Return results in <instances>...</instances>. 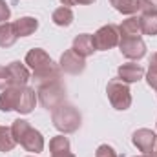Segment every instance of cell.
<instances>
[{
  "mask_svg": "<svg viewBox=\"0 0 157 157\" xmlns=\"http://www.w3.org/2000/svg\"><path fill=\"white\" fill-rule=\"evenodd\" d=\"M141 157H155V155H152V154H143Z\"/></svg>",
  "mask_w": 157,
  "mask_h": 157,
  "instance_id": "cell-30",
  "label": "cell"
},
{
  "mask_svg": "<svg viewBox=\"0 0 157 157\" xmlns=\"http://www.w3.org/2000/svg\"><path fill=\"white\" fill-rule=\"evenodd\" d=\"M62 2V6H66V7H70V6H75V0H60Z\"/></svg>",
  "mask_w": 157,
  "mask_h": 157,
  "instance_id": "cell-27",
  "label": "cell"
},
{
  "mask_svg": "<svg viewBox=\"0 0 157 157\" xmlns=\"http://www.w3.org/2000/svg\"><path fill=\"white\" fill-rule=\"evenodd\" d=\"M75 53H78L80 57H90V55H93V51H95V46H93V37L91 35H88V33H82V35H78L77 39L73 40V48H71Z\"/></svg>",
  "mask_w": 157,
  "mask_h": 157,
  "instance_id": "cell-13",
  "label": "cell"
},
{
  "mask_svg": "<svg viewBox=\"0 0 157 157\" xmlns=\"http://www.w3.org/2000/svg\"><path fill=\"white\" fill-rule=\"evenodd\" d=\"M110 4L122 15H132L139 11V2L137 0H110Z\"/></svg>",
  "mask_w": 157,
  "mask_h": 157,
  "instance_id": "cell-19",
  "label": "cell"
},
{
  "mask_svg": "<svg viewBox=\"0 0 157 157\" xmlns=\"http://www.w3.org/2000/svg\"><path fill=\"white\" fill-rule=\"evenodd\" d=\"M155 157H157V152H155Z\"/></svg>",
  "mask_w": 157,
  "mask_h": 157,
  "instance_id": "cell-31",
  "label": "cell"
},
{
  "mask_svg": "<svg viewBox=\"0 0 157 157\" xmlns=\"http://www.w3.org/2000/svg\"><path fill=\"white\" fill-rule=\"evenodd\" d=\"M9 15H11V11L7 7V4L4 0H0V22H6L9 18Z\"/></svg>",
  "mask_w": 157,
  "mask_h": 157,
  "instance_id": "cell-26",
  "label": "cell"
},
{
  "mask_svg": "<svg viewBox=\"0 0 157 157\" xmlns=\"http://www.w3.org/2000/svg\"><path fill=\"white\" fill-rule=\"evenodd\" d=\"M119 33H121V39H135V37H141V33H143L141 17H130V18L122 20V24L119 26Z\"/></svg>",
  "mask_w": 157,
  "mask_h": 157,
  "instance_id": "cell-11",
  "label": "cell"
},
{
  "mask_svg": "<svg viewBox=\"0 0 157 157\" xmlns=\"http://www.w3.org/2000/svg\"><path fill=\"white\" fill-rule=\"evenodd\" d=\"M106 93H108V99H110V102L115 110H128L130 108L132 95H130V88L126 86L124 80H121V78L110 80L108 88H106Z\"/></svg>",
  "mask_w": 157,
  "mask_h": 157,
  "instance_id": "cell-4",
  "label": "cell"
},
{
  "mask_svg": "<svg viewBox=\"0 0 157 157\" xmlns=\"http://www.w3.org/2000/svg\"><path fill=\"white\" fill-rule=\"evenodd\" d=\"M17 141L11 133V128L0 126V152H11L15 148Z\"/></svg>",
  "mask_w": 157,
  "mask_h": 157,
  "instance_id": "cell-20",
  "label": "cell"
},
{
  "mask_svg": "<svg viewBox=\"0 0 157 157\" xmlns=\"http://www.w3.org/2000/svg\"><path fill=\"white\" fill-rule=\"evenodd\" d=\"M9 78H11V86H26V82L29 80V71L24 64L20 62H11L7 66Z\"/></svg>",
  "mask_w": 157,
  "mask_h": 157,
  "instance_id": "cell-12",
  "label": "cell"
},
{
  "mask_svg": "<svg viewBox=\"0 0 157 157\" xmlns=\"http://www.w3.org/2000/svg\"><path fill=\"white\" fill-rule=\"evenodd\" d=\"M53 124L64 133H71L80 126V113L70 104H60L53 110Z\"/></svg>",
  "mask_w": 157,
  "mask_h": 157,
  "instance_id": "cell-3",
  "label": "cell"
},
{
  "mask_svg": "<svg viewBox=\"0 0 157 157\" xmlns=\"http://www.w3.org/2000/svg\"><path fill=\"white\" fill-rule=\"evenodd\" d=\"M53 22H55L57 26H70V24L73 22V13H71V9L66 7V6L57 7V9L53 11Z\"/></svg>",
  "mask_w": 157,
  "mask_h": 157,
  "instance_id": "cell-18",
  "label": "cell"
},
{
  "mask_svg": "<svg viewBox=\"0 0 157 157\" xmlns=\"http://www.w3.org/2000/svg\"><path fill=\"white\" fill-rule=\"evenodd\" d=\"M144 75V70L139 66V64H133V62H128V64H122L119 68V77L124 82H137L141 80Z\"/></svg>",
  "mask_w": 157,
  "mask_h": 157,
  "instance_id": "cell-15",
  "label": "cell"
},
{
  "mask_svg": "<svg viewBox=\"0 0 157 157\" xmlns=\"http://www.w3.org/2000/svg\"><path fill=\"white\" fill-rule=\"evenodd\" d=\"M95 157H117V154L113 152V148H112V146L102 144V146H99V148H97V155H95Z\"/></svg>",
  "mask_w": 157,
  "mask_h": 157,
  "instance_id": "cell-25",
  "label": "cell"
},
{
  "mask_svg": "<svg viewBox=\"0 0 157 157\" xmlns=\"http://www.w3.org/2000/svg\"><path fill=\"white\" fill-rule=\"evenodd\" d=\"M137 2H139V11H143V15L157 13V0H137Z\"/></svg>",
  "mask_w": 157,
  "mask_h": 157,
  "instance_id": "cell-23",
  "label": "cell"
},
{
  "mask_svg": "<svg viewBox=\"0 0 157 157\" xmlns=\"http://www.w3.org/2000/svg\"><path fill=\"white\" fill-rule=\"evenodd\" d=\"M155 133L152 130H146V128H141L133 133V144L143 152V154H152L154 152V146H155Z\"/></svg>",
  "mask_w": 157,
  "mask_h": 157,
  "instance_id": "cell-10",
  "label": "cell"
},
{
  "mask_svg": "<svg viewBox=\"0 0 157 157\" xmlns=\"http://www.w3.org/2000/svg\"><path fill=\"white\" fill-rule=\"evenodd\" d=\"M11 133H13L15 141L20 143L28 152H33V154L42 152V148H44V139H42L40 132H37L35 128L29 126L28 121H22V119L15 121L13 126H11Z\"/></svg>",
  "mask_w": 157,
  "mask_h": 157,
  "instance_id": "cell-2",
  "label": "cell"
},
{
  "mask_svg": "<svg viewBox=\"0 0 157 157\" xmlns=\"http://www.w3.org/2000/svg\"><path fill=\"white\" fill-rule=\"evenodd\" d=\"M18 39L15 29H13V24L9 22H4L0 24V48H9L15 44V40Z\"/></svg>",
  "mask_w": 157,
  "mask_h": 157,
  "instance_id": "cell-17",
  "label": "cell"
},
{
  "mask_svg": "<svg viewBox=\"0 0 157 157\" xmlns=\"http://www.w3.org/2000/svg\"><path fill=\"white\" fill-rule=\"evenodd\" d=\"M51 157H75L71 152H64V154H57V155H51Z\"/></svg>",
  "mask_w": 157,
  "mask_h": 157,
  "instance_id": "cell-28",
  "label": "cell"
},
{
  "mask_svg": "<svg viewBox=\"0 0 157 157\" xmlns=\"http://www.w3.org/2000/svg\"><path fill=\"white\" fill-rule=\"evenodd\" d=\"M93 2H95V0H75V4H84V6H86V4H93Z\"/></svg>",
  "mask_w": 157,
  "mask_h": 157,
  "instance_id": "cell-29",
  "label": "cell"
},
{
  "mask_svg": "<svg viewBox=\"0 0 157 157\" xmlns=\"http://www.w3.org/2000/svg\"><path fill=\"white\" fill-rule=\"evenodd\" d=\"M141 28L146 35H157V13H146L141 17Z\"/></svg>",
  "mask_w": 157,
  "mask_h": 157,
  "instance_id": "cell-21",
  "label": "cell"
},
{
  "mask_svg": "<svg viewBox=\"0 0 157 157\" xmlns=\"http://www.w3.org/2000/svg\"><path fill=\"white\" fill-rule=\"evenodd\" d=\"M37 28H39V22L33 17H22L13 22V29H15L17 37H28V35L35 33Z\"/></svg>",
  "mask_w": 157,
  "mask_h": 157,
  "instance_id": "cell-14",
  "label": "cell"
},
{
  "mask_svg": "<svg viewBox=\"0 0 157 157\" xmlns=\"http://www.w3.org/2000/svg\"><path fill=\"white\" fill-rule=\"evenodd\" d=\"M60 68L66 71V73H71V75H78L84 71L86 68V62H84V57H80L78 53H75L73 49H68L62 59H60Z\"/></svg>",
  "mask_w": 157,
  "mask_h": 157,
  "instance_id": "cell-8",
  "label": "cell"
},
{
  "mask_svg": "<svg viewBox=\"0 0 157 157\" xmlns=\"http://www.w3.org/2000/svg\"><path fill=\"white\" fill-rule=\"evenodd\" d=\"M35 102H37L35 90L24 86V91H22V97H20V102H18L17 112H18V113H29V112L35 108Z\"/></svg>",
  "mask_w": 157,
  "mask_h": 157,
  "instance_id": "cell-16",
  "label": "cell"
},
{
  "mask_svg": "<svg viewBox=\"0 0 157 157\" xmlns=\"http://www.w3.org/2000/svg\"><path fill=\"white\" fill-rule=\"evenodd\" d=\"M49 150H51V155L70 152V141H68L64 135H57V137H53V139L49 141Z\"/></svg>",
  "mask_w": 157,
  "mask_h": 157,
  "instance_id": "cell-22",
  "label": "cell"
},
{
  "mask_svg": "<svg viewBox=\"0 0 157 157\" xmlns=\"http://www.w3.org/2000/svg\"><path fill=\"white\" fill-rule=\"evenodd\" d=\"M119 48H121V53L126 59H132V60L141 59L146 53V46L141 40V37H135V39H121L119 40Z\"/></svg>",
  "mask_w": 157,
  "mask_h": 157,
  "instance_id": "cell-7",
  "label": "cell"
},
{
  "mask_svg": "<svg viewBox=\"0 0 157 157\" xmlns=\"http://www.w3.org/2000/svg\"><path fill=\"white\" fill-rule=\"evenodd\" d=\"M22 91H24V86H9V88H6L2 91V95H0V110L2 112L17 110L18 102H20V97H22Z\"/></svg>",
  "mask_w": 157,
  "mask_h": 157,
  "instance_id": "cell-9",
  "label": "cell"
},
{
  "mask_svg": "<svg viewBox=\"0 0 157 157\" xmlns=\"http://www.w3.org/2000/svg\"><path fill=\"white\" fill-rule=\"evenodd\" d=\"M26 64L33 70V77L37 78V82L40 86L48 84V82H53V80H59V77H60V70L53 64L49 55L40 48L31 49L26 55Z\"/></svg>",
  "mask_w": 157,
  "mask_h": 157,
  "instance_id": "cell-1",
  "label": "cell"
},
{
  "mask_svg": "<svg viewBox=\"0 0 157 157\" xmlns=\"http://www.w3.org/2000/svg\"><path fill=\"white\" fill-rule=\"evenodd\" d=\"M9 86H11V78H9L7 66H0V90H6Z\"/></svg>",
  "mask_w": 157,
  "mask_h": 157,
  "instance_id": "cell-24",
  "label": "cell"
},
{
  "mask_svg": "<svg viewBox=\"0 0 157 157\" xmlns=\"http://www.w3.org/2000/svg\"><path fill=\"white\" fill-rule=\"evenodd\" d=\"M64 88L59 80H53V82H48V84H42L39 88V99L40 104L48 110H55L57 106L62 104L64 101Z\"/></svg>",
  "mask_w": 157,
  "mask_h": 157,
  "instance_id": "cell-5",
  "label": "cell"
},
{
  "mask_svg": "<svg viewBox=\"0 0 157 157\" xmlns=\"http://www.w3.org/2000/svg\"><path fill=\"white\" fill-rule=\"evenodd\" d=\"M91 37H93V46H95V49L104 51V49H112V48L117 46L119 40H121V33H119L117 26L108 24V26H102V28H101L95 35H91Z\"/></svg>",
  "mask_w": 157,
  "mask_h": 157,
  "instance_id": "cell-6",
  "label": "cell"
}]
</instances>
